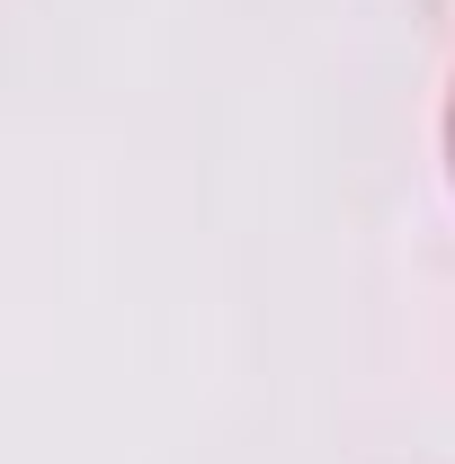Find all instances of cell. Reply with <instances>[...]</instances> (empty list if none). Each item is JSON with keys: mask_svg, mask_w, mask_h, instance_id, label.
Segmentation results:
<instances>
[{"mask_svg": "<svg viewBox=\"0 0 455 464\" xmlns=\"http://www.w3.org/2000/svg\"><path fill=\"white\" fill-rule=\"evenodd\" d=\"M447 170H455V90H447Z\"/></svg>", "mask_w": 455, "mask_h": 464, "instance_id": "1", "label": "cell"}]
</instances>
